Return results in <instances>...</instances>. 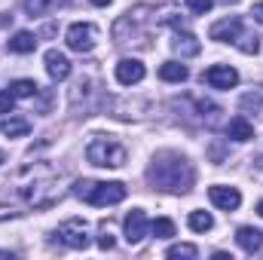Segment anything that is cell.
Segmentation results:
<instances>
[{"instance_id":"1f68e13d","label":"cell","mask_w":263,"mask_h":260,"mask_svg":"<svg viewBox=\"0 0 263 260\" xmlns=\"http://www.w3.org/2000/svg\"><path fill=\"white\" fill-rule=\"evenodd\" d=\"M0 162H6V153H3V150H0Z\"/></svg>"},{"instance_id":"8992f818","label":"cell","mask_w":263,"mask_h":260,"mask_svg":"<svg viewBox=\"0 0 263 260\" xmlns=\"http://www.w3.org/2000/svg\"><path fill=\"white\" fill-rule=\"evenodd\" d=\"M65 43L73 52H92L95 43H98V28L89 25V22H73L65 34Z\"/></svg>"},{"instance_id":"4dcf8cb0","label":"cell","mask_w":263,"mask_h":260,"mask_svg":"<svg viewBox=\"0 0 263 260\" xmlns=\"http://www.w3.org/2000/svg\"><path fill=\"white\" fill-rule=\"evenodd\" d=\"M257 214H260V217H263V199H260V202H257Z\"/></svg>"},{"instance_id":"44dd1931","label":"cell","mask_w":263,"mask_h":260,"mask_svg":"<svg viewBox=\"0 0 263 260\" xmlns=\"http://www.w3.org/2000/svg\"><path fill=\"white\" fill-rule=\"evenodd\" d=\"M150 233H153L156 239H172V236H175V224H172L168 217H156V220L150 224Z\"/></svg>"},{"instance_id":"9c48e42d","label":"cell","mask_w":263,"mask_h":260,"mask_svg":"<svg viewBox=\"0 0 263 260\" xmlns=\"http://www.w3.org/2000/svg\"><path fill=\"white\" fill-rule=\"evenodd\" d=\"M208 199H211L217 208H223V211H236V208L242 205V193H239L236 187H227V184L208 187Z\"/></svg>"},{"instance_id":"52a82bcc","label":"cell","mask_w":263,"mask_h":260,"mask_svg":"<svg viewBox=\"0 0 263 260\" xmlns=\"http://www.w3.org/2000/svg\"><path fill=\"white\" fill-rule=\"evenodd\" d=\"M55 236H59V242H65L67 248H77V251L89 248V227H86L83 217H67L65 224L55 230Z\"/></svg>"},{"instance_id":"7402d4cb","label":"cell","mask_w":263,"mask_h":260,"mask_svg":"<svg viewBox=\"0 0 263 260\" xmlns=\"http://www.w3.org/2000/svg\"><path fill=\"white\" fill-rule=\"evenodd\" d=\"M59 6V0H25V9L31 12V15H46V12H52Z\"/></svg>"},{"instance_id":"7c38bea8","label":"cell","mask_w":263,"mask_h":260,"mask_svg":"<svg viewBox=\"0 0 263 260\" xmlns=\"http://www.w3.org/2000/svg\"><path fill=\"white\" fill-rule=\"evenodd\" d=\"M43 62H46V73H49L52 80H67V77H70V62H67L65 52H59V49H49Z\"/></svg>"},{"instance_id":"cb8c5ba5","label":"cell","mask_w":263,"mask_h":260,"mask_svg":"<svg viewBox=\"0 0 263 260\" xmlns=\"http://www.w3.org/2000/svg\"><path fill=\"white\" fill-rule=\"evenodd\" d=\"M98 245H101L104 251H110V248L117 245V239H114V230H110V224H101V236H98Z\"/></svg>"},{"instance_id":"ac0fdd59","label":"cell","mask_w":263,"mask_h":260,"mask_svg":"<svg viewBox=\"0 0 263 260\" xmlns=\"http://www.w3.org/2000/svg\"><path fill=\"white\" fill-rule=\"evenodd\" d=\"M159 77L165 83H184L190 77V70H187V65H181V62H165V65L159 67Z\"/></svg>"},{"instance_id":"2e32d148","label":"cell","mask_w":263,"mask_h":260,"mask_svg":"<svg viewBox=\"0 0 263 260\" xmlns=\"http://www.w3.org/2000/svg\"><path fill=\"white\" fill-rule=\"evenodd\" d=\"M34 49H37V37H34L31 31H18V34L9 37V52L28 55V52H34Z\"/></svg>"},{"instance_id":"f1b7e54d","label":"cell","mask_w":263,"mask_h":260,"mask_svg":"<svg viewBox=\"0 0 263 260\" xmlns=\"http://www.w3.org/2000/svg\"><path fill=\"white\" fill-rule=\"evenodd\" d=\"M254 18L263 22V3H254Z\"/></svg>"},{"instance_id":"277c9868","label":"cell","mask_w":263,"mask_h":260,"mask_svg":"<svg viewBox=\"0 0 263 260\" xmlns=\"http://www.w3.org/2000/svg\"><path fill=\"white\" fill-rule=\"evenodd\" d=\"M73 196L89 205H117L126 199V184L120 181H77Z\"/></svg>"},{"instance_id":"4fadbf2b","label":"cell","mask_w":263,"mask_h":260,"mask_svg":"<svg viewBox=\"0 0 263 260\" xmlns=\"http://www.w3.org/2000/svg\"><path fill=\"white\" fill-rule=\"evenodd\" d=\"M236 242H239V248H242V251L254 254V251H260V248H263V233L257 230V227H239Z\"/></svg>"},{"instance_id":"d6986e66","label":"cell","mask_w":263,"mask_h":260,"mask_svg":"<svg viewBox=\"0 0 263 260\" xmlns=\"http://www.w3.org/2000/svg\"><path fill=\"white\" fill-rule=\"evenodd\" d=\"M187 224H190V230H196V233H208V230L214 227V217H211L208 211H190Z\"/></svg>"},{"instance_id":"7a4b0ae2","label":"cell","mask_w":263,"mask_h":260,"mask_svg":"<svg viewBox=\"0 0 263 260\" xmlns=\"http://www.w3.org/2000/svg\"><path fill=\"white\" fill-rule=\"evenodd\" d=\"M147 181L156 190H165V193H190L196 175H193V165H190L187 156L159 153V156H153V162L147 169Z\"/></svg>"},{"instance_id":"3957f363","label":"cell","mask_w":263,"mask_h":260,"mask_svg":"<svg viewBox=\"0 0 263 260\" xmlns=\"http://www.w3.org/2000/svg\"><path fill=\"white\" fill-rule=\"evenodd\" d=\"M208 37L217 40V43H233V46H239L245 55H257V52H260V37H257L254 31H248L239 15H227V18L214 22L211 31H208Z\"/></svg>"},{"instance_id":"6da1fadb","label":"cell","mask_w":263,"mask_h":260,"mask_svg":"<svg viewBox=\"0 0 263 260\" xmlns=\"http://www.w3.org/2000/svg\"><path fill=\"white\" fill-rule=\"evenodd\" d=\"M15 193L31 208H46L59 199V172L49 162H31L15 175Z\"/></svg>"},{"instance_id":"5b68a950","label":"cell","mask_w":263,"mask_h":260,"mask_svg":"<svg viewBox=\"0 0 263 260\" xmlns=\"http://www.w3.org/2000/svg\"><path fill=\"white\" fill-rule=\"evenodd\" d=\"M86 159H89L92 165H98V169H120V165H126L129 150H126L117 138L98 135V138L89 141V147H86Z\"/></svg>"},{"instance_id":"d6a6232c","label":"cell","mask_w":263,"mask_h":260,"mask_svg":"<svg viewBox=\"0 0 263 260\" xmlns=\"http://www.w3.org/2000/svg\"><path fill=\"white\" fill-rule=\"evenodd\" d=\"M227 3H239V0H227Z\"/></svg>"},{"instance_id":"603a6c76","label":"cell","mask_w":263,"mask_h":260,"mask_svg":"<svg viewBox=\"0 0 263 260\" xmlns=\"http://www.w3.org/2000/svg\"><path fill=\"white\" fill-rule=\"evenodd\" d=\"M165 257H187V260H193V257H199V248L196 245H172L168 251H165Z\"/></svg>"},{"instance_id":"484cf974","label":"cell","mask_w":263,"mask_h":260,"mask_svg":"<svg viewBox=\"0 0 263 260\" xmlns=\"http://www.w3.org/2000/svg\"><path fill=\"white\" fill-rule=\"evenodd\" d=\"M12 104H15V95L12 92H0V114H12Z\"/></svg>"},{"instance_id":"8fae6325","label":"cell","mask_w":263,"mask_h":260,"mask_svg":"<svg viewBox=\"0 0 263 260\" xmlns=\"http://www.w3.org/2000/svg\"><path fill=\"white\" fill-rule=\"evenodd\" d=\"M144 65L138 62V59H123L120 65H117V80L123 83V86H135V83H141L144 80Z\"/></svg>"},{"instance_id":"83f0119b","label":"cell","mask_w":263,"mask_h":260,"mask_svg":"<svg viewBox=\"0 0 263 260\" xmlns=\"http://www.w3.org/2000/svg\"><path fill=\"white\" fill-rule=\"evenodd\" d=\"M9 22H12V15H9V12H0V28H6Z\"/></svg>"},{"instance_id":"9a60e30c","label":"cell","mask_w":263,"mask_h":260,"mask_svg":"<svg viewBox=\"0 0 263 260\" xmlns=\"http://www.w3.org/2000/svg\"><path fill=\"white\" fill-rule=\"evenodd\" d=\"M172 46H175V52L181 59H193V55H199V49H202V43H199L193 34H175Z\"/></svg>"},{"instance_id":"ffe728a7","label":"cell","mask_w":263,"mask_h":260,"mask_svg":"<svg viewBox=\"0 0 263 260\" xmlns=\"http://www.w3.org/2000/svg\"><path fill=\"white\" fill-rule=\"evenodd\" d=\"M37 89H40V86H37L34 80H15V83L9 86V92H12L15 98H34Z\"/></svg>"},{"instance_id":"d4e9b609","label":"cell","mask_w":263,"mask_h":260,"mask_svg":"<svg viewBox=\"0 0 263 260\" xmlns=\"http://www.w3.org/2000/svg\"><path fill=\"white\" fill-rule=\"evenodd\" d=\"M187 6H190V12H196V15H205V12L214 6V0H187Z\"/></svg>"},{"instance_id":"4316f807","label":"cell","mask_w":263,"mask_h":260,"mask_svg":"<svg viewBox=\"0 0 263 260\" xmlns=\"http://www.w3.org/2000/svg\"><path fill=\"white\" fill-rule=\"evenodd\" d=\"M254 104V110H260V104H263V89H260V98H254V92H248L245 98H242V107H251Z\"/></svg>"},{"instance_id":"30bf717a","label":"cell","mask_w":263,"mask_h":260,"mask_svg":"<svg viewBox=\"0 0 263 260\" xmlns=\"http://www.w3.org/2000/svg\"><path fill=\"white\" fill-rule=\"evenodd\" d=\"M147 233H150V220H147V214H144L141 208H132L129 217H126V242H129V245H138Z\"/></svg>"},{"instance_id":"e0dca14e","label":"cell","mask_w":263,"mask_h":260,"mask_svg":"<svg viewBox=\"0 0 263 260\" xmlns=\"http://www.w3.org/2000/svg\"><path fill=\"white\" fill-rule=\"evenodd\" d=\"M227 135H230L233 141H251V138H254V126H251L245 117H233V120L227 123Z\"/></svg>"},{"instance_id":"f546056e","label":"cell","mask_w":263,"mask_h":260,"mask_svg":"<svg viewBox=\"0 0 263 260\" xmlns=\"http://www.w3.org/2000/svg\"><path fill=\"white\" fill-rule=\"evenodd\" d=\"M95 6H107V3H114V0H92Z\"/></svg>"},{"instance_id":"ba28073f","label":"cell","mask_w":263,"mask_h":260,"mask_svg":"<svg viewBox=\"0 0 263 260\" xmlns=\"http://www.w3.org/2000/svg\"><path fill=\"white\" fill-rule=\"evenodd\" d=\"M202 80H205L211 89H233V86L239 83V70L230 67V65H211L202 73Z\"/></svg>"},{"instance_id":"5bb4252c","label":"cell","mask_w":263,"mask_h":260,"mask_svg":"<svg viewBox=\"0 0 263 260\" xmlns=\"http://www.w3.org/2000/svg\"><path fill=\"white\" fill-rule=\"evenodd\" d=\"M0 129H3L6 138H22V135L31 132V120L28 117H18V114H6V120H3Z\"/></svg>"}]
</instances>
